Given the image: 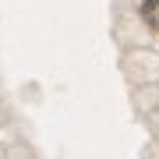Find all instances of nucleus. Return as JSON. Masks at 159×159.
I'll return each instance as SVG.
<instances>
[{
    "instance_id": "1",
    "label": "nucleus",
    "mask_w": 159,
    "mask_h": 159,
    "mask_svg": "<svg viewBox=\"0 0 159 159\" xmlns=\"http://www.w3.org/2000/svg\"><path fill=\"white\" fill-rule=\"evenodd\" d=\"M142 18H145V25H148L152 32H159V0H145Z\"/></svg>"
}]
</instances>
